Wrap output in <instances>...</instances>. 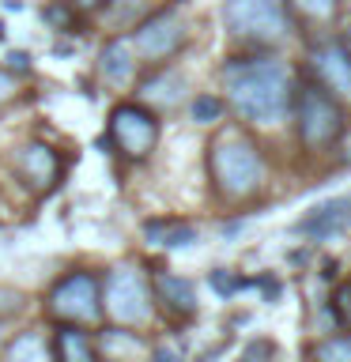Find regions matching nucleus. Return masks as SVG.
<instances>
[{
    "mask_svg": "<svg viewBox=\"0 0 351 362\" xmlns=\"http://www.w3.org/2000/svg\"><path fill=\"white\" fill-rule=\"evenodd\" d=\"M313 83L325 87L333 98H351V53L340 42H321L310 53Z\"/></svg>",
    "mask_w": 351,
    "mask_h": 362,
    "instance_id": "9",
    "label": "nucleus"
},
{
    "mask_svg": "<svg viewBox=\"0 0 351 362\" xmlns=\"http://www.w3.org/2000/svg\"><path fill=\"white\" fill-rule=\"evenodd\" d=\"M144 234L151 238L155 245H166V249H181V245H192V242H197V230H192L189 223H178V219L144 223Z\"/></svg>",
    "mask_w": 351,
    "mask_h": 362,
    "instance_id": "15",
    "label": "nucleus"
},
{
    "mask_svg": "<svg viewBox=\"0 0 351 362\" xmlns=\"http://www.w3.org/2000/svg\"><path fill=\"white\" fill-rule=\"evenodd\" d=\"M151 291H155V298L163 305H170L174 313H181V317L197 313V291H192L189 279L170 276V272H155V276H151Z\"/></svg>",
    "mask_w": 351,
    "mask_h": 362,
    "instance_id": "11",
    "label": "nucleus"
},
{
    "mask_svg": "<svg viewBox=\"0 0 351 362\" xmlns=\"http://www.w3.org/2000/svg\"><path fill=\"white\" fill-rule=\"evenodd\" d=\"M98 72H102V79H106L110 87H129L136 79V57H132V49L121 38L110 42L106 49L98 53Z\"/></svg>",
    "mask_w": 351,
    "mask_h": 362,
    "instance_id": "12",
    "label": "nucleus"
},
{
    "mask_svg": "<svg viewBox=\"0 0 351 362\" xmlns=\"http://www.w3.org/2000/svg\"><path fill=\"white\" fill-rule=\"evenodd\" d=\"M208 174L223 200H249L265 189V158L257 144L238 132H223L208 147Z\"/></svg>",
    "mask_w": 351,
    "mask_h": 362,
    "instance_id": "2",
    "label": "nucleus"
},
{
    "mask_svg": "<svg viewBox=\"0 0 351 362\" xmlns=\"http://www.w3.org/2000/svg\"><path fill=\"white\" fill-rule=\"evenodd\" d=\"M223 90L246 121L276 124L291 113L294 76L280 57H234L223 68Z\"/></svg>",
    "mask_w": 351,
    "mask_h": 362,
    "instance_id": "1",
    "label": "nucleus"
},
{
    "mask_svg": "<svg viewBox=\"0 0 351 362\" xmlns=\"http://www.w3.org/2000/svg\"><path fill=\"white\" fill-rule=\"evenodd\" d=\"M76 8H98V4H106V0H72Z\"/></svg>",
    "mask_w": 351,
    "mask_h": 362,
    "instance_id": "24",
    "label": "nucleus"
},
{
    "mask_svg": "<svg viewBox=\"0 0 351 362\" xmlns=\"http://www.w3.org/2000/svg\"><path fill=\"white\" fill-rule=\"evenodd\" d=\"M181 42H185V19L178 16V8L151 11L140 23V30L132 34V45L144 61H166L181 49Z\"/></svg>",
    "mask_w": 351,
    "mask_h": 362,
    "instance_id": "8",
    "label": "nucleus"
},
{
    "mask_svg": "<svg viewBox=\"0 0 351 362\" xmlns=\"http://www.w3.org/2000/svg\"><path fill=\"white\" fill-rule=\"evenodd\" d=\"M4 362H53V355H50V344L38 332H23L8 344Z\"/></svg>",
    "mask_w": 351,
    "mask_h": 362,
    "instance_id": "18",
    "label": "nucleus"
},
{
    "mask_svg": "<svg viewBox=\"0 0 351 362\" xmlns=\"http://www.w3.org/2000/svg\"><path fill=\"white\" fill-rule=\"evenodd\" d=\"M219 117H223V102L219 98L204 95V98L192 102V121H197V124H215Z\"/></svg>",
    "mask_w": 351,
    "mask_h": 362,
    "instance_id": "20",
    "label": "nucleus"
},
{
    "mask_svg": "<svg viewBox=\"0 0 351 362\" xmlns=\"http://www.w3.org/2000/svg\"><path fill=\"white\" fill-rule=\"evenodd\" d=\"M155 362H178V358H174V355H170V351H166V347H159V351H155Z\"/></svg>",
    "mask_w": 351,
    "mask_h": 362,
    "instance_id": "23",
    "label": "nucleus"
},
{
    "mask_svg": "<svg viewBox=\"0 0 351 362\" xmlns=\"http://www.w3.org/2000/svg\"><path fill=\"white\" fill-rule=\"evenodd\" d=\"M181 90H185V79H181V76H174V72H155V76L144 83V98L155 102V106H178Z\"/></svg>",
    "mask_w": 351,
    "mask_h": 362,
    "instance_id": "17",
    "label": "nucleus"
},
{
    "mask_svg": "<svg viewBox=\"0 0 351 362\" xmlns=\"http://www.w3.org/2000/svg\"><path fill=\"white\" fill-rule=\"evenodd\" d=\"M8 61H11V68H19V72H23V68H27V61H30V57H27V53H11Z\"/></svg>",
    "mask_w": 351,
    "mask_h": 362,
    "instance_id": "22",
    "label": "nucleus"
},
{
    "mask_svg": "<svg viewBox=\"0 0 351 362\" xmlns=\"http://www.w3.org/2000/svg\"><path fill=\"white\" fill-rule=\"evenodd\" d=\"M53 321H64V325H91L102 317V291H98V279L91 272H72L64 276L57 287L50 291V302H45Z\"/></svg>",
    "mask_w": 351,
    "mask_h": 362,
    "instance_id": "6",
    "label": "nucleus"
},
{
    "mask_svg": "<svg viewBox=\"0 0 351 362\" xmlns=\"http://www.w3.org/2000/svg\"><path fill=\"white\" fill-rule=\"evenodd\" d=\"M53 358L57 362H98V351L91 344V336L79 325H68L53 339Z\"/></svg>",
    "mask_w": 351,
    "mask_h": 362,
    "instance_id": "14",
    "label": "nucleus"
},
{
    "mask_svg": "<svg viewBox=\"0 0 351 362\" xmlns=\"http://www.w3.org/2000/svg\"><path fill=\"white\" fill-rule=\"evenodd\" d=\"M347 226H351V192L310 208L299 223H294V230L306 234V238H333L340 230H347Z\"/></svg>",
    "mask_w": 351,
    "mask_h": 362,
    "instance_id": "10",
    "label": "nucleus"
},
{
    "mask_svg": "<svg viewBox=\"0 0 351 362\" xmlns=\"http://www.w3.org/2000/svg\"><path fill=\"white\" fill-rule=\"evenodd\" d=\"M313 362H351V336H328L313 347Z\"/></svg>",
    "mask_w": 351,
    "mask_h": 362,
    "instance_id": "19",
    "label": "nucleus"
},
{
    "mask_svg": "<svg viewBox=\"0 0 351 362\" xmlns=\"http://www.w3.org/2000/svg\"><path fill=\"white\" fill-rule=\"evenodd\" d=\"M110 140L113 147L132 158V163H140L155 151L159 144V117L155 110L147 106H136V102H121V106H113L110 113Z\"/></svg>",
    "mask_w": 351,
    "mask_h": 362,
    "instance_id": "7",
    "label": "nucleus"
},
{
    "mask_svg": "<svg viewBox=\"0 0 351 362\" xmlns=\"http://www.w3.org/2000/svg\"><path fill=\"white\" fill-rule=\"evenodd\" d=\"M11 98V76L8 72H0V102Z\"/></svg>",
    "mask_w": 351,
    "mask_h": 362,
    "instance_id": "21",
    "label": "nucleus"
},
{
    "mask_svg": "<svg viewBox=\"0 0 351 362\" xmlns=\"http://www.w3.org/2000/svg\"><path fill=\"white\" fill-rule=\"evenodd\" d=\"M283 8L306 27H328L336 16V0H283Z\"/></svg>",
    "mask_w": 351,
    "mask_h": 362,
    "instance_id": "16",
    "label": "nucleus"
},
{
    "mask_svg": "<svg viewBox=\"0 0 351 362\" xmlns=\"http://www.w3.org/2000/svg\"><path fill=\"white\" fill-rule=\"evenodd\" d=\"M223 23L231 38L246 45H280L291 34V16L283 0H226Z\"/></svg>",
    "mask_w": 351,
    "mask_h": 362,
    "instance_id": "4",
    "label": "nucleus"
},
{
    "mask_svg": "<svg viewBox=\"0 0 351 362\" xmlns=\"http://www.w3.org/2000/svg\"><path fill=\"white\" fill-rule=\"evenodd\" d=\"M19 166H23V174H27L38 189H50L57 181V170H61V166H57V155L45 144H27V147H23V151H19Z\"/></svg>",
    "mask_w": 351,
    "mask_h": 362,
    "instance_id": "13",
    "label": "nucleus"
},
{
    "mask_svg": "<svg viewBox=\"0 0 351 362\" xmlns=\"http://www.w3.org/2000/svg\"><path fill=\"white\" fill-rule=\"evenodd\" d=\"M294 121H299V140L310 151H328L340 136H344V110H340V98H333L325 87H317L313 79L302 87H294Z\"/></svg>",
    "mask_w": 351,
    "mask_h": 362,
    "instance_id": "3",
    "label": "nucleus"
},
{
    "mask_svg": "<svg viewBox=\"0 0 351 362\" xmlns=\"http://www.w3.org/2000/svg\"><path fill=\"white\" fill-rule=\"evenodd\" d=\"M155 291L151 279L132 264H117L106 276V291H102V310L121 325H147L155 310Z\"/></svg>",
    "mask_w": 351,
    "mask_h": 362,
    "instance_id": "5",
    "label": "nucleus"
}]
</instances>
